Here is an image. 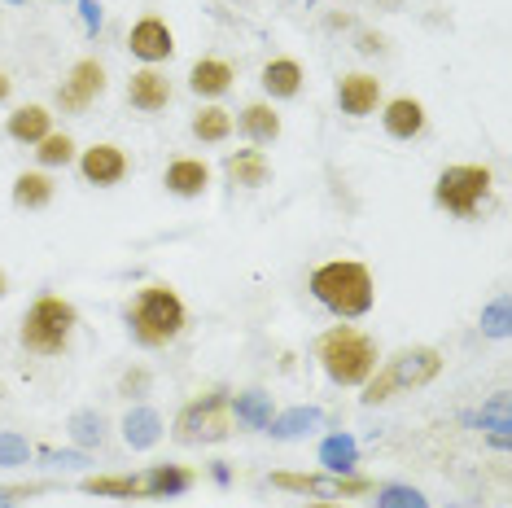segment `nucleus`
I'll use <instances>...</instances> for the list:
<instances>
[{
  "instance_id": "nucleus-11",
  "label": "nucleus",
  "mask_w": 512,
  "mask_h": 508,
  "mask_svg": "<svg viewBox=\"0 0 512 508\" xmlns=\"http://www.w3.org/2000/svg\"><path fill=\"white\" fill-rule=\"evenodd\" d=\"M127 49H132L141 62H167L171 49H176V40H171V27L162 18H141L132 27V36H127Z\"/></svg>"
},
{
  "instance_id": "nucleus-6",
  "label": "nucleus",
  "mask_w": 512,
  "mask_h": 508,
  "mask_svg": "<svg viewBox=\"0 0 512 508\" xmlns=\"http://www.w3.org/2000/svg\"><path fill=\"white\" fill-rule=\"evenodd\" d=\"M79 325V311L57 294H44L31 303V311L22 316V346L36 355H62L71 346V333Z\"/></svg>"
},
{
  "instance_id": "nucleus-15",
  "label": "nucleus",
  "mask_w": 512,
  "mask_h": 508,
  "mask_svg": "<svg viewBox=\"0 0 512 508\" xmlns=\"http://www.w3.org/2000/svg\"><path fill=\"white\" fill-rule=\"evenodd\" d=\"M176 198H202L206 184H211V167L202 163V158H176V163L167 167V176H162Z\"/></svg>"
},
{
  "instance_id": "nucleus-27",
  "label": "nucleus",
  "mask_w": 512,
  "mask_h": 508,
  "mask_svg": "<svg viewBox=\"0 0 512 508\" xmlns=\"http://www.w3.org/2000/svg\"><path fill=\"white\" fill-rule=\"evenodd\" d=\"M320 460H324V465H329L333 473L351 469V465H355V438H346V434H333V438H324V447H320Z\"/></svg>"
},
{
  "instance_id": "nucleus-1",
  "label": "nucleus",
  "mask_w": 512,
  "mask_h": 508,
  "mask_svg": "<svg viewBox=\"0 0 512 508\" xmlns=\"http://www.w3.org/2000/svg\"><path fill=\"white\" fill-rule=\"evenodd\" d=\"M123 316H127V325H132V338L141 346H167L189 325V311H184L180 294L171 290V285H145V290L127 303Z\"/></svg>"
},
{
  "instance_id": "nucleus-20",
  "label": "nucleus",
  "mask_w": 512,
  "mask_h": 508,
  "mask_svg": "<svg viewBox=\"0 0 512 508\" xmlns=\"http://www.w3.org/2000/svg\"><path fill=\"white\" fill-rule=\"evenodd\" d=\"M123 438H127V447H136V452L154 447L158 438H162V421H158V412H154V408H132V412L123 417Z\"/></svg>"
},
{
  "instance_id": "nucleus-32",
  "label": "nucleus",
  "mask_w": 512,
  "mask_h": 508,
  "mask_svg": "<svg viewBox=\"0 0 512 508\" xmlns=\"http://www.w3.org/2000/svg\"><path fill=\"white\" fill-rule=\"evenodd\" d=\"M504 320H508V303H495L491 311H486V333H491V338H504L508 333Z\"/></svg>"
},
{
  "instance_id": "nucleus-22",
  "label": "nucleus",
  "mask_w": 512,
  "mask_h": 508,
  "mask_svg": "<svg viewBox=\"0 0 512 508\" xmlns=\"http://www.w3.org/2000/svg\"><path fill=\"white\" fill-rule=\"evenodd\" d=\"M49 202H53V180L44 176V171H22L14 180V206H22V211H44Z\"/></svg>"
},
{
  "instance_id": "nucleus-24",
  "label": "nucleus",
  "mask_w": 512,
  "mask_h": 508,
  "mask_svg": "<svg viewBox=\"0 0 512 508\" xmlns=\"http://www.w3.org/2000/svg\"><path fill=\"white\" fill-rule=\"evenodd\" d=\"M193 136H197V141H206V145L228 141V136H232V114L224 106H202L193 114Z\"/></svg>"
},
{
  "instance_id": "nucleus-25",
  "label": "nucleus",
  "mask_w": 512,
  "mask_h": 508,
  "mask_svg": "<svg viewBox=\"0 0 512 508\" xmlns=\"http://www.w3.org/2000/svg\"><path fill=\"white\" fill-rule=\"evenodd\" d=\"M232 417H237V425H246V430H267V425H272V399L259 395V390L237 395V403H232Z\"/></svg>"
},
{
  "instance_id": "nucleus-2",
  "label": "nucleus",
  "mask_w": 512,
  "mask_h": 508,
  "mask_svg": "<svg viewBox=\"0 0 512 508\" xmlns=\"http://www.w3.org/2000/svg\"><path fill=\"white\" fill-rule=\"evenodd\" d=\"M311 294H316V303H324L342 320H355V316H364V311H372V298H377L372 272L351 259H333L311 272Z\"/></svg>"
},
{
  "instance_id": "nucleus-26",
  "label": "nucleus",
  "mask_w": 512,
  "mask_h": 508,
  "mask_svg": "<svg viewBox=\"0 0 512 508\" xmlns=\"http://www.w3.org/2000/svg\"><path fill=\"white\" fill-rule=\"evenodd\" d=\"M320 425V412L316 408H294V412H285V417H272V430L276 438H298V434H307V430H316Z\"/></svg>"
},
{
  "instance_id": "nucleus-31",
  "label": "nucleus",
  "mask_w": 512,
  "mask_h": 508,
  "mask_svg": "<svg viewBox=\"0 0 512 508\" xmlns=\"http://www.w3.org/2000/svg\"><path fill=\"white\" fill-rule=\"evenodd\" d=\"M71 425H75V438H79V443H97V438H101V417H92V412H79Z\"/></svg>"
},
{
  "instance_id": "nucleus-5",
  "label": "nucleus",
  "mask_w": 512,
  "mask_h": 508,
  "mask_svg": "<svg viewBox=\"0 0 512 508\" xmlns=\"http://www.w3.org/2000/svg\"><path fill=\"white\" fill-rule=\"evenodd\" d=\"M442 373V355L434 346H412V351H399L394 360H386L381 368H372V377L364 381V403L377 408V403L394 399L399 390H416L429 386Z\"/></svg>"
},
{
  "instance_id": "nucleus-7",
  "label": "nucleus",
  "mask_w": 512,
  "mask_h": 508,
  "mask_svg": "<svg viewBox=\"0 0 512 508\" xmlns=\"http://www.w3.org/2000/svg\"><path fill=\"white\" fill-rule=\"evenodd\" d=\"M228 434H232V399H228V390H211V395L184 403L176 425H171V438L184 443V447L224 443Z\"/></svg>"
},
{
  "instance_id": "nucleus-37",
  "label": "nucleus",
  "mask_w": 512,
  "mask_h": 508,
  "mask_svg": "<svg viewBox=\"0 0 512 508\" xmlns=\"http://www.w3.org/2000/svg\"><path fill=\"white\" fill-rule=\"evenodd\" d=\"M311 508H333V504H329V500H320V504H311Z\"/></svg>"
},
{
  "instance_id": "nucleus-8",
  "label": "nucleus",
  "mask_w": 512,
  "mask_h": 508,
  "mask_svg": "<svg viewBox=\"0 0 512 508\" xmlns=\"http://www.w3.org/2000/svg\"><path fill=\"white\" fill-rule=\"evenodd\" d=\"M486 193H491V167H473V163L447 167L434 184V202L460 219H473L477 206L486 202Z\"/></svg>"
},
{
  "instance_id": "nucleus-21",
  "label": "nucleus",
  "mask_w": 512,
  "mask_h": 508,
  "mask_svg": "<svg viewBox=\"0 0 512 508\" xmlns=\"http://www.w3.org/2000/svg\"><path fill=\"white\" fill-rule=\"evenodd\" d=\"M241 132H246L254 145H272L276 136H281V114L272 106H263V101H254V106L241 110Z\"/></svg>"
},
{
  "instance_id": "nucleus-13",
  "label": "nucleus",
  "mask_w": 512,
  "mask_h": 508,
  "mask_svg": "<svg viewBox=\"0 0 512 508\" xmlns=\"http://www.w3.org/2000/svg\"><path fill=\"white\" fill-rule=\"evenodd\" d=\"M377 101H381V79L377 75H364V71L342 75V84H337V106L351 114V119L372 114L377 110Z\"/></svg>"
},
{
  "instance_id": "nucleus-16",
  "label": "nucleus",
  "mask_w": 512,
  "mask_h": 508,
  "mask_svg": "<svg viewBox=\"0 0 512 508\" xmlns=\"http://www.w3.org/2000/svg\"><path fill=\"white\" fill-rule=\"evenodd\" d=\"M381 123H386V132L394 136V141H416V136L425 132V106L412 101V97H399V101L386 106Z\"/></svg>"
},
{
  "instance_id": "nucleus-4",
  "label": "nucleus",
  "mask_w": 512,
  "mask_h": 508,
  "mask_svg": "<svg viewBox=\"0 0 512 508\" xmlns=\"http://www.w3.org/2000/svg\"><path fill=\"white\" fill-rule=\"evenodd\" d=\"M193 482V469L184 465H154L149 473H101V478H84L79 487L88 495H110V500H176Z\"/></svg>"
},
{
  "instance_id": "nucleus-28",
  "label": "nucleus",
  "mask_w": 512,
  "mask_h": 508,
  "mask_svg": "<svg viewBox=\"0 0 512 508\" xmlns=\"http://www.w3.org/2000/svg\"><path fill=\"white\" fill-rule=\"evenodd\" d=\"M36 158H40L44 167H66V163L75 158V141H71V136H53V132H49V136L40 141Z\"/></svg>"
},
{
  "instance_id": "nucleus-19",
  "label": "nucleus",
  "mask_w": 512,
  "mask_h": 508,
  "mask_svg": "<svg viewBox=\"0 0 512 508\" xmlns=\"http://www.w3.org/2000/svg\"><path fill=\"white\" fill-rule=\"evenodd\" d=\"M49 123H53V114L44 110V106H22V110L9 114L5 132L14 136L18 145H40L44 136H49Z\"/></svg>"
},
{
  "instance_id": "nucleus-23",
  "label": "nucleus",
  "mask_w": 512,
  "mask_h": 508,
  "mask_svg": "<svg viewBox=\"0 0 512 508\" xmlns=\"http://www.w3.org/2000/svg\"><path fill=\"white\" fill-rule=\"evenodd\" d=\"M263 88L272 92V97H298L302 88V66L294 57H276V62L263 66Z\"/></svg>"
},
{
  "instance_id": "nucleus-12",
  "label": "nucleus",
  "mask_w": 512,
  "mask_h": 508,
  "mask_svg": "<svg viewBox=\"0 0 512 508\" xmlns=\"http://www.w3.org/2000/svg\"><path fill=\"white\" fill-rule=\"evenodd\" d=\"M79 171H84L88 184L110 189V184H119L127 176V154L119 145H92V149H84V158H79Z\"/></svg>"
},
{
  "instance_id": "nucleus-34",
  "label": "nucleus",
  "mask_w": 512,
  "mask_h": 508,
  "mask_svg": "<svg viewBox=\"0 0 512 508\" xmlns=\"http://www.w3.org/2000/svg\"><path fill=\"white\" fill-rule=\"evenodd\" d=\"M145 381H149L145 373H127V377H123V390H127V395H132V390H141Z\"/></svg>"
},
{
  "instance_id": "nucleus-9",
  "label": "nucleus",
  "mask_w": 512,
  "mask_h": 508,
  "mask_svg": "<svg viewBox=\"0 0 512 508\" xmlns=\"http://www.w3.org/2000/svg\"><path fill=\"white\" fill-rule=\"evenodd\" d=\"M272 487L316 495V500H359V495L377 491L368 478H355V473H272Z\"/></svg>"
},
{
  "instance_id": "nucleus-3",
  "label": "nucleus",
  "mask_w": 512,
  "mask_h": 508,
  "mask_svg": "<svg viewBox=\"0 0 512 508\" xmlns=\"http://www.w3.org/2000/svg\"><path fill=\"white\" fill-rule=\"evenodd\" d=\"M316 360L337 386H364L377 368V342L355 325H333L329 333H320Z\"/></svg>"
},
{
  "instance_id": "nucleus-36",
  "label": "nucleus",
  "mask_w": 512,
  "mask_h": 508,
  "mask_svg": "<svg viewBox=\"0 0 512 508\" xmlns=\"http://www.w3.org/2000/svg\"><path fill=\"white\" fill-rule=\"evenodd\" d=\"M5 290H9V281H5V272H0V298H5Z\"/></svg>"
},
{
  "instance_id": "nucleus-33",
  "label": "nucleus",
  "mask_w": 512,
  "mask_h": 508,
  "mask_svg": "<svg viewBox=\"0 0 512 508\" xmlns=\"http://www.w3.org/2000/svg\"><path fill=\"white\" fill-rule=\"evenodd\" d=\"M27 495H31L27 487H14V491H0V508H14L18 500H27Z\"/></svg>"
},
{
  "instance_id": "nucleus-29",
  "label": "nucleus",
  "mask_w": 512,
  "mask_h": 508,
  "mask_svg": "<svg viewBox=\"0 0 512 508\" xmlns=\"http://www.w3.org/2000/svg\"><path fill=\"white\" fill-rule=\"evenodd\" d=\"M377 508H429L425 495L416 487H381L377 491Z\"/></svg>"
},
{
  "instance_id": "nucleus-35",
  "label": "nucleus",
  "mask_w": 512,
  "mask_h": 508,
  "mask_svg": "<svg viewBox=\"0 0 512 508\" xmlns=\"http://www.w3.org/2000/svg\"><path fill=\"white\" fill-rule=\"evenodd\" d=\"M5 97H9V75L0 71V101H5Z\"/></svg>"
},
{
  "instance_id": "nucleus-30",
  "label": "nucleus",
  "mask_w": 512,
  "mask_h": 508,
  "mask_svg": "<svg viewBox=\"0 0 512 508\" xmlns=\"http://www.w3.org/2000/svg\"><path fill=\"white\" fill-rule=\"evenodd\" d=\"M0 465H27V438L0 430Z\"/></svg>"
},
{
  "instance_id": "nucleus-17",
  "label": "nucleus",
  "mask_w": 512,
  "mask_h": 508,
  "mask_svg": "<svg viewBox=\"0 0 512 508\" xmlns=\"http://www.w3.org/2000/svg\"><path fill=\"white\" fill-rule=\"evenodd\" d=\"M232 66L219 62V57H202V62H193L189 71V88L197 92V97H224V92L232 88Z\"/></svg>"
},
{
  "instance_id": "nucleus-14",
  "label": "nucleus",
  "mask_w": 512,
  "mask_h": 508,
  "mask_svg": "<svg viewBox=\"0 0 512 508\" xmlns=\"http://www.w3.org/2000/svg\"><path fill=\"white\" fill-rule=\"evenodd\" d=\"M127 101H132L141 114H158V110H167V101H171V84H167V75L154 71V66H145V71H136L132 75V84H127Z\"/></svg>"
},
{
  "instance_id": "nucleus-10",
  "label": "nucleus",
  "mask_w": 512,
  "mask_h": 508,
  "mask_svg": "<svg viewBox=\"0 0 512 508\" xmlns=\"http://www.w3.org/2000/svg\"><path fill=\"white\" fill-rule=\"evenodd\" d=\"M101 92H106V71H101V62L84 57V62L71 66V75H66L62 88H57V106L66 114H84Z\"/></svg>"
},
{
  "instance_id": "nucleus-18",
  "label": "nucleus",
  "mask_w": 512,
  "mask_h": 508,
  "mask_svg": "<svg viewBox=\"0 0 512 508\" xmlns=\"http://www.w3.org/2000/svg\"><path fill=\"white\" fill-rule=\"evenodd\" d=\"M228 180L241 184V189H263L267 176H272V167H267L263 149H237V154L228 158Z\"/></svg>"
}]
</instances>
